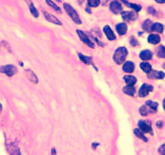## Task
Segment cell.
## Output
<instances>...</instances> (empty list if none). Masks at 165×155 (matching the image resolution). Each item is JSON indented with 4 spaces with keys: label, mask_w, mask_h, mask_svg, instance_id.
<instances>
[{
    "label": "cell",
    "mask_w": 165,
    "mask_h": 155,
    "mask_svg": "<svg viewBox=\"0 0 165 155\" xmlns=\"http://www.w3.org/2000/svg\"><path fill=\"white\" fill-rule=\"evenodd\" d=\"M127 54L128 51L126 47H119L115 50L113 56V60L117 65H121L125 61Z\"/></svg>",
    "instance_id": "obj_1"
},
{
    "label": "cell",
    "mask_w": 165,
    "mask_h": 155,
    "mask_svg": "<svg viewBox=\"0 0 165 155\" xmlns=\"http://www.w3.org/2000/svg\"><path fill=\"white\" fill-rule=\"evenodd\" d=\"M63 6H64L65 11L67 12V14L70 16V18L72 19L73 22L76 23V24H81V20H80V17H79L78 14H77V12H76V11L75 10L74 8L71 6L70 4L65 2Z\"/></svg>",
    "instance_id": "obj_2"
},
{
    "label": "cell",
    "mask_w": 165,
    "mask_h": 155,
    "mask_svg": "<svg viewBox=\"0 0 165 155\" xmlns=\"http://www.w3.org/2000/svg\"><path fill=\"white\" fill-rule=\"evenodd\" d=\"M138 126L139 128V130H141L143 133H150L151 135L153 134L152 128H151V125L150 121L141 120V121H139L138 122Z\"/></svg>",
    "instance_id": "obj_3"
},
{
    "label": "cell",
    "mask_w": 165,
    "mask_h": 155,
    "mask_svg": "<svg viewBox=\"0 0 165 155\" xmlns=\"http://www.w3.org/2000/svg\"><path fill=\"white\" fill-rule=\"evenodd\" d=\"M17 69L13 65H5L0 66V73L5 74L8 77H12L14 75H15Z\"/></svg>",
    "instance_id": "obj_4"
},
{
    "label": "cell",
    "mask_w": 165,
    "mask_h": 155,
    "mask_svg": "<svg viewBox=\"0 0 165 155\" xmlns=\"http://www.w3.org/2000/svg\"><path fill=\"white\" fill-rule=\"evenodd\" d=\"M76 32H77V35H78L80 40H81L82 42H84L85 44H86L87 45H88L89 47H90V48H94L95 47L94 43L93 42L92 40L89 39V37L84 32H82V31L80 30H76Z\"/></svg>",
    "instance_id": "obj_5"
},
{
    "label": "cell",
    "mask_w": 165,
    "mask_h": 155,
    "mask_svg": "<svg viewBox=\"0 0 165 155\" xmlns=\"http://www.w3.org/2000/svg\"><path fill=\"white\" fill-rule=\"evenodd\" d=\"M153 89L154 88H153V87L152 86H151V85L147 84V83H143V84L141 86L140 88H139V97H141V98H144V97L147 96L151 91H153Z\"/></svg>",
    "instance_id": "obj_6"
},
{
    "label": "cell",
    "mask_w": 165,
    "mask_h": 155,
    "mask_svg": "<svg viewBox=\"0 0 165 155\" xmlns=\"http://www.w3.org/2000/svg\"><path fill=\"white\" fill-rule=\"evenodd\" d=\"M42 12L43 14H44V17H45V19H46L47 20H48V22L50 23H52V24H56V25H61L62 24V23L60 22V20H58V19L56 18V17H55L54 16H52V15H51L50 13H48L47 11L44 10V9H42Z\"/></svg>",
    "instance_id": "obj_7"
},
{
    "label": "cell",
    "mask_w": 165,
    "mask_h": 155,
    "mask_svg": "<svg viewBox=\"0 0 165 155\" xmlns=\"http://www.w3.org/2000/svg\"><path fill=\"white\" fill-rule=\"evenodd\" d=\"M110 8H111V11L116 15L121 13L122 11H123V6H122V4H121L120 2L117 1V0H115V1L111 2V5H110Z\"/></svg>",
    "instance_id": "obj_8"
},
{
    "label": "cell",
    "mask_w": 165,
    "mask_h": 155,
    "mask_svg": "<svg viewBox=\"0 0 165 155\" xmlns=\"http://www.w3.org/2000/svg\"><path fill=\"white\" fill-rule=\"evenodd\" d=\"M149 79H163L165 77V74L163 71H151V72L147 74Z\"/></svg>",
    "instance_id": "obj_9"
},
{
    "label": "cell",
    "mask_w": 165,
    "mask_h": 155,
    "mask_svg": "<svg viewBox=\"0 0 165 155\" xmlns=\"http://www.w3.org/2000/svg\"><path fill=\"white\" fill-rule=\"evenodd\" d=\"M103 32H104L105 35L106 36L107 39H108L109 40H115V39H116V36H115L113 30L109 25L104 26V28H103Z\"/></svg>",
    "instance_id": "obj_10"
},
{
    "label": "cell",
    "mask_w": 165,
    "mask_h": 155,
    "mask_svg": "<svg viewBox=\"0 0 165 155\" xmlns=\"http://www.w3.org/2000/svg\"><path fill=\"white\" fill-rule=\"evenodd\" d=\"M7 151L11 155H21L19 147L15 143H10L7 145Z\"/></svg>",
    "instance_id": "obj_11"
},
{
    "label": "cell",
    "mask_w": 165,
    "mask_h": 155,
    "mask_svg": "<svg viewBox=\"0 0 165 155\" xmlns=\"http://www.w3.org/2000/svg\"><path fill=\"white\" fill-rule=\"evenodd\" d=\"M25 75H26V77L31 83H32L33 84H37L38 83V78H37V76L33 71H31V70H26L25 71Z\"/></svg>",
    "instance_id": "obj_12"
},
{
    "label": "cell",
    "mask_w": 165,
    "mask_h": 155,
    "mask_svg": "<svg viewBox=\"0 0 165 155\" xmlns=\"http://www.w3.org/2000/svg\"><path fill=\"white\" fill-rule=\"evenodd\" d=\"M135 64L131 62V61H127L125 62V64L123 65V71L125 73H128V74H131L132 72H134L135 71Z\"/></svg>",
    "instance_id": "obj_13"
},
{
    "label": "cell",
    "mask_w": 165,
    "mask_h": 155,
    "mask_svg": "<svg viewBox=\"0 0 165 155\" xmlns=\"http://www.w3.org/2000/svg\"><path fill=\"white\" fill-rule=\"evenodd\" d=\"M153 53L151 50H148V49H145V50H143L142 52L139 53V57H140L141 60L145 61V62H147V61L151 60L152 58Z\"/></svg>",
    "instance_id": "obj_14"
},
{
    "label": "cell",
    "mask_w": 165,
    "mask_h": 155,
    "mask_svg": "<svg viewBox=\"0 0 165 155\" xmlns=\"http://www.w3.org/2000/svg\"><path fill=\"white\" fill-rule=\"evenodd\" d=\"M122 17L126 21H131V20H135L136 19L137 16L135 13L132 11H123L121 13Z\"/></svg>",
    "instance_id": "obj_15"
},
{
    "label": "cell",
    "mask_w": 165,
    "mask_h": 155,
    "mask_svg": "<svg viewBox=\"0 0 165 155\" xmlns=\"http://www.w3.org/2000/svg\"><path fill=\"white\" fill-rule=\"evenodd\" d=\"M160 36L158 34H150L147 37V41L150 44H157L160 42Z\"/></svg>",
    "instance_id": "obj_16"
},
{
    "label": "cell",
    "mask_w": 165,
    "mask_h": 155,
    "mask_svg": "<svg viewBox=\"0 0 165 155\" xmlns=\"http://www.w3.org/2000/svg\"><path fill=\"white\" fill-rule=\"evenodd\" d=\"M116 31L121 36L125 35L127 31V25L125 23H120V24H117Z\"/></svg>",
    "instance_id": "obj_17"
},
{
    "label": "cell",
    "mask_w": 165,
    "mask_h": 155,
    "mask_svg": "<svg viewBox=\"0 0 165 155\" xmlns=\"http://www.w3.org/2000/svg\"><path fill=\"white\" fill-rule=\"evenodd\" d=\"M125 83H127V86H132L134 87V85L137 83V79L135 76L132 75H126L123 77Z\"/></svg>",
    "instance_id": "obj_18"
},
{
    "label": "cell",
    "mask_w": 165,
    "mask_h": 155,
    "mask_svg": "<svg viewBox=\"0 0 165 155\" xmlns=\"http://www.w3.org/2000/svg\"><path fill=\"white\" fill-rule=\"evenodd\" d=\"M151 32L163 33V25L162 24H160V23H155V24H152V26H151Z\"/></svg>",
    "instance_id": "obj_19"
},
{
    "label": "cell",
    "mask_w": 165,
    "mask_h": 155,
    "mask_svg": "<svg viewBox=\"0 0 165 155\" xmlns=\"http://www.w3.org/2000/svg\"><path fill=\"white\" fill-rule=\"evenodd\" d=\"M123 91L126 95H130V96H134L135 93V88L132 87V86H126V87H123Z\"/></svg>",
    "instance_id": "obj_20"
},
{
    "label": "cell",
    "mask_w": 165,
    "mask_h": 155,
    "mask_svg": "<svg viewBox=\"0 0 165 155\" xmlns=\"http://www.w3.org/2000/svg\"><path fill=\"white\" fill-rule=\"evenodd\" d=\"M139 66H140L141 70L143 71L144 73H146V74H148V73H150L151 71V66L150 64H149L148 62H141L140 64H139Z\"/></svg>",
    "instance_id": "obj_21"
},
{
    "label": "cell",
    "mask_w": 165,
    "mask_h": 155,
    "mask_svg": "<svg viewBox=\"0 0 165 155\" xmlns=\"http://www.w3.org/2000/svg\"><path fill=\"white\" fill-rule=\"evenodd\" d=\"M155 112H153L151 108H149L146 105H143L142 107L139 108V113H140L141 115L145 116H147L149 113H154Z\"/></svg>",
    "instance_id": "obj_22"
},
{
    "label": "cell",
    "mask_w": 165,
    "mask_h": 155,
    "mask_svg": "<svg viewBox=\"0 0 165 155\" xmlns=\"http://www.w3.org/2000/svg\"><path fill=\"white\" fill-rule=\"evenodd\" d=\"M78 56H79V57H80V61H81V62H83L85 64L93 65L92 57H91L85 56V55H83V54H81V53H79Z\"/></svg>",
    "instance_id": "obj_23"
},
{
    "label": "cell",
    "mask_w": 165,
    "mask_h": 155,
    "mask_svg": "<svg viewBox=\"0 0 165 155\" xmlns=\"http://www.w3.org/2000/svg\"><path fill=\"white\" fill-rule=\"evenodd\" d=\"M134 133H135V135L138 138L141 139L142 141H145V142H147V141H148V139L145 137L143 132L141 131V130H139V129H135V130H134Z\"/></svg>",
    "instance_id": "obj_24"
},
{
    "label": "cell",
    "mask_w": 165,
    "mask_h": 155,
    "mask_svg": "<svg viewBox=\"0 0 165 155\" xmlns=\"http://www.w3.org/2000/svg\"><path fill=\"white\" fill-rule=\"evenodd\" d=\"M145 103H146V106H147L149 108H151L153 112H155L157 111L158 106H159L158 103H156V102H153V101L151 100H147Z\"/></svg>",
    "instance_id": "obj_25"
},
{
    "label": "cell",
    "mask_w": 165,
    "mask_h": 155,
    "mask_svg": "<svg viewBox=\"0 0 165 155\" xmlns=\"http://www.w3.org/2000/svg\"><path fill=\"white\" fill-rule=\"evenodd\" d=\"M151 26H152V22H151V20H146L144 21V22H143L142 28H143V30L146 31V32H151Z\"/></svg>",
    "instance_id": "obj_26"
},
{
    "label": "cell",
    "mask_w": 165,
    "mask_h": 155,
    "mask_svg": "<svg viewBox=\"0 0 165 155\" xmlns=\"http://www.w3.org/2000/svg\"><path fill=\"white\" fill-rule=\"evenodd\" d=\"M156 54L159 57L165 58V47L163 45H159L156 50Z\"/></svg>",
    "instance_id": "obj_27"
},
{
    "label": "cell",
    "mask_w": 165,
    "mask_h": 155,
    "mask_svg": "<svg viewBox=\"0 0 165 155\" xmlns=\"http://www.w3.org/2000/svg\"><path fill=\"white\" fill-rule=\"evenodd\" d=\"M29 10H30V12L31 14L32 15V16H34L35 18H38L39 17V12L38 11H37V9H36V7H35L34 4L32 3L29 5Z\"/></svg>",
    "instance_id": "obj_28"
},
{
    "label": "cell",
    "mask_w": 165,
    "mask_h": 155,
    "mask_svg": "<svg viewBox=\"0 0 165 155\" xmlns=\"http://www.w3.org/2000/svg\"><path fill=\"white\" fill-rule=\"evenodd\" d=\"M45 1H46L47 4H48V6H50L51 7L53 8V9H54L56 11L58 12V13H61V10H60V8L56 4H55L54 2H52V0H45Z\"/></svg>",
    "instance_id": "obj_29"
},
{
    "label": "cell",
    "mask_w": 165,
    "mask_h": 155,
    "mask_svg": "<svg viewBox=\"0 0 165 155\" xmlns=\"http://www.w3.org/2000/svg\"><path fill=\"white\" fill-rule=\"evenodd\" d=\"M88 6L90 7H97L100 5V0H88Z\"/></svg>",
    "instance_id": "obj_30"
},
{
    "label": "cell",
    "mask_w": 165,
    "mask_h": 155,
    "mask_svg": "<svg viewBox=\"0 0 165 155\" xmlns=\"http://www.w3.org/2000/svg\"><path fill=\"white\" fill-rule=\"evenodd\" d=\"M127 7L134 9V10L135 11V12H139V11L142 9V7H141L140 5H138V4H135V3H131V2H128Z\"/></svg>",
    "instance_id": "obj_31"
},
{
    "label": "cell",
    "mask_w": 165,
    "mask_h": 155,
    "mask_svg": "<svg viewBox=\"0 0 165 155\" xmlns=\"http://www.w3.org/2000/svg\"><path fill=\"white\" fill-rule=\"evenodd\" d=\"M130 43H131V44L132 45V46H137V45H138V44H139V42H138V40H136V38L133 37V36H131V37Z\"/></svg>",
    "instance_id": "obj_32"
},
{
    "label": "cell",
    "mask_w": 165,
    "mask_h": 155,
    "mask_svg": "<svg viewBox=\"0 0 165 155\" xmlns=\"http://www.w3.org/2000/svg\"><path fill=\"white\" fill-rule=\"evenodd\" d=\"M158 152H159L161 155H165V143L163 144V145L159 148Z\"/></svg>",
    "instance_id": "obj_33"
},
{
    "label": "cell",
    "mask_w": 165,
    "mask_h": 155,
    "mask_svg": "<svg viewBox=\"0 0 165 155\" xmlns=\"http://www.w3.org/2000/svg\"><path fill=\"white\" fill-rule=\"evenodd\" d=\"M156 126L158 128H159V129H160V128H162V127H163V122H162V121H157Z\"/></svg>",
    "instance_id": "obj_34"
},
{
    "label": "cell",
    "mask_w": 165,
    "mask_h": 155,
    "mask_svg": "<svg viewBox=\"0 0 165 155\" xmlns=\"http://www.w3.org/2000/svg\"><path fill=\"white\" fill-rule=\"evenodd\" d=\"M155 1L158 3H164L165 2V0H155Z\"/></svg>",
    "instance_id": "obj_35"
},
{
    "label": "cell",
    "mask_w": 165,
    "mask_h": 155,
    "mask_svg": "<svg viewBox=\"0 0 165 155\" xmlns=\"http://www.w3.org/2000/svg\"><path fill=\"white\" fill-rule=\"evenodd\" d=\"M56 150H55V149H52V154L56 155Z\"/></svg>",
    "instance_id": "obj_36"
},
{
    "label": "cell",
    "mask_w": 165,
    "mask_h": 155,
    "mask_svg": "<svg viewBox=\"0 0 165 155\" xmlns=\"http://www.w3.org/2000/svg\"><path fill=\"white\" fill-rule=\"evenodd\" d=\"M25 1H26V2L28 4V5H30V4L32 3V2L31 0H25Z\"/></svg>",
    "instance_id": "obj_37"
},
{
    "label": "cell",
    "mask_w": 165,
    "mask_h": 155,
    "mask_svg": "<svg viewBox=\"0 0 165 155\" xmlns=\"http://www.w3.org/2000/svg\"><path fill=\"white\" fill-rule=\"evenodd\" d=\"M163 109L165 110V98H164V99H163Z\"/></svg>",
    "instance_id": "obj_38"
},
{
    "label": "cell",
    "mask_w": 165,
    "mask_h": 155,
    "mask_svg": "<svg viewBox=\"0 0 165 155\" xmlns=\"http://www.w3.org/2000/svg\"><path fill=\"white\" fill-rule=\"evenodd\" d=\"M2 104L0 103V113H1V112H2Z\"/></svg>",
    "instance_id": "obj_39"
},
{
    "label": "cell",
    "mask_w": 165,
    "mask_h": 155,
    "mask_svg": "<svg viewBox=\"0 0 165 155\" xmlns=\"http://www.w3.org/2000/svg\"><path fill=\"white\" fill-rule=\"evenodd\" d=\"M163 69H164V70H165V63H164V64H163Z\"/></svg>",
    "instance_id": "obj_40"
},
{
    "label": "cell",
    "mask_w": 165,
    "mask_h": 155,
    "mask_svg": "<svg viewBox=\"0 0 165 155\" xmlns=\"http://www.w3.org/2000/svg\"><path fill=\"white\" fill-rule=\"evenodd\" d=\"M56 1H57V2H61V0H56Z\"/></svg>",
    "instance_id": "obj_41"
}]
</instances>
